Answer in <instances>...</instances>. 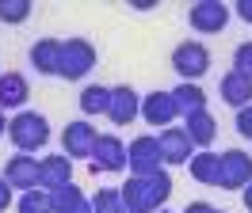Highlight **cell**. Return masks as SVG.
Returning a JSON list of instances; mask_svg holds the SVG:
<instances>
[{
    "instance_id": "cell-1",
    "label": "cell",
    "mask_w": 252,
    "mask_h": 213,
    "mask_svg": "<svg viewBox=\"0 0 252 213\" xmlns=\"http://www.w3.org/2000/svg\"><path fill=\"white\" fill-rule=\"evenodd\" d=\"M126 213H157L172 198V175L160 167L157 175H130L126 186H119Z\"/></svg>"
},
{
    "instance_id": "cell-2",
    "label": "cell",
    "mask_w": 252,
    "mask_h": 213,
    "mask_svg": "<svg viewBox=\"0 0 252 213\" xmlns=\"http://www.w3.org/2000/svg\"><path fill=\"white\" fill-rule=\"evenodd\" d=\"M8 137H12L16 152H38V149H46V141H50L46 114H38V110H19L16 118L8 122Z\"/></svg>"
},
{
    "instance_id": "cell-3",
    "label": "cell",
    "mask_w": 252,
    "mask_h": 213,
    "mask_svg": "<svg viewBox=\"0 0 252 213\" xmlns=\"http://www.w3.org/2000/svg\"><path fill=\"white\" fill-rule=\"evenodd\" d=\"M95 69V46L88 38H65L62 42V61H58V76L65 80H84Z\"/></svg>"
},
{
    "instance_id": "cell-4",
    "label": "cell",
    "mask_w": 252,
    "mask_h": 213,
    "mask_svg": "<svg viewBox=\"0 0 252 213\" xmlns=\"http://www.w3.org/2000/svg\"><path fill=\"white\" fill-rule=\"evenodd\" d=\"M164 156H160V141L153 133H142L126 145V167L130 175H157Z\"/></svg>"
},
{
    "instance_id": "cell-5",
    "label": "cell",
    "mask_w": 252,
    "mask_h": 213,
    "mask_svg": "<svg viewBox=\"0 0 252 213\" xmlns=\"http://www.w3.org/2000/svg\"><path fill=\"white\" fill-rule=\"evenodd\" d=\"M252 183V156L241 149H229L218 156V183L221 190H245Z\"/></svg>"
},
{
    "instance_id": "cell-6",
    "label": "cell",
    "mask_w": 252,
    "mask_h": 213,
    "mask_svg": "<svg viewBox=\"0 0 252 213\" xmlns=\"http://www.w3.org/2000/svg\"><path fill=\"white\" fill-rule=\"evenodd\" d=\"M172 69L180 73V80L195 84V80H199V76L210 69V50H206L203 42H195V38L180 42V46L172 50Z\"/></svg>"
},
{
    "instance_id": "cell-7",
    "label": "cell",
    "mask_w": 252,
    "mask_h": 213,
    "mask_svg": "<svg viewBox=\"0 0 252 213\" xmlns=\"http://www.w3.org/2000/svg\"><path fill=\"white\" fill-rule=\"evenodd\" d=\"M142 118L149 126H160V130L176 126V118H180L176 95L172 91H149V95H142Z\"/></svg>"
},
{
    "instance_id": "cell-8",
    "label": "cell",
    "mask_w": 252,
    "mask_h": 213,
    "mask_svg": "<svg viewBox=\"0 0 252 213\" xmlns=\"http://www.w3.org/2000/svg\"><path fill=\"white\" fill-rule=\"evenodd\" d=\"M88 164H92V171H123L126 167V145L115 133H99Z\"/></svg>"
},
{
    "instance_id": "cell-9",
    "label": "cell",
    "mask_w": 252,
    "mask_h": 213,
    "mask_svg": "<svg viewBox=\"0 0 252 213\" xmlns=\"http://www.w3.org/2000/svg\"><path fill=\"white\" fill-rule=\"evenodd\" d=\"M188 23L199 30V34H218V30L229 23V8L218 4V0H199V4H191Z\"/></svg>"
},
{
    "instance_id": "cell-10",
    "label": "cell",
    "mask_w": 252,
    "mask_h": 213,
    "mask_svg": "<svg viewBox=\"0 0 252 213\" xmlns=\"http://www.w3.org/2000/svg\"><path fill=\"white\" fill-rule=\"evenodd\" d=\"M95 126L92 122H84V118H77V122H69L65 126V133H62V152L73 160V156H88L92 160V149H95Z\"/></svg>"
},
{
    "instance_id": "cell-11",
    "label": "cell",
    "mask_w": 252,
    "mask_h": 213,
    "mask_svg": "<svg viewBox=\"0 0 252 213\" xmlns=\"http://www.w3.org/2000/svg\"><path fill=\"white\" fill-rule=\"evenodd\" d=\"M142 114V95L130 88V84H119L111 88V103H107V118L115 126H130V122Z\"/></svg>"
},
{
    "instance_id": "cell-12",
    "label": "cell",
    "mask_w": 252,
    "mask_h": 213,
    "mask_svg": "<svg viewBox=\"0 0 252 213\" xmlns=\"http://www.w3.org/2000/svg\"><path fill=\"white\" fill-rule=\"evenodd\" d=\"M157 141H160V156H164V164H188L191 156H195V145H191V137H188L184 126H168V130H160Z\"/></svg>"
},
{
    "instance_id": "cell-13",
    "label": "cell",
    "mask_w": 252,
    "mask_h": 213,
    "mask_svg": "<svg viewBox=\"0 0 252 213\" xmlns=\"http://www.w3.org/2000/svg\"><path fill=\"white\" fill-rule=\"evenodd\" d=\"M4 179L12 183L16 190H34V186H38V160H34L31 152H16V156H8V164H4Z\"/></svg>"
},
{
    "instance_id": "cell-14",
    "label": "cell",
    "mask_w": 252,
    "mask_h": 213,
    "mask_svg": "<svg viewBox=\"0 0 252 213\" xmlns=\"http://www.w3.org/2000/svg\"><path fill=\"white\" fill-rule=\"evenodd\" d=\"M65 183H73V160L69 156H42L38 160V186L42 190H58Z\"/></svg>"
},
{
    "instance_id": "cell-15",
    "label": "cell",
    "mask_w": 252,
    "mask_h": 213,
    "mask_svg": "<svg viewBox=\"0 0 252 213\" xmlns=\"http://www.w3.org/2000/svg\"><path fill=\"white\" fill-rule=\"evenodd\" d=\"M58 61H62V38H38L31 46V65L42 76H58Z\"/></svg>"
},
{
    "instance_id": "cell-16",
    "label": "cell",
    "mask_w": 252,
    "mask_h": 213,
    "mask_svg": "<svg viewBox=\"0 0 252 213\" xmlns=\"http://www.w3.org/2000/svg\"><path fill=\"white\" fill-rule=\"evenodd\" d=\"M218 95H221L229 106H237V110H241V106H249V103H252V80L229 69V73L221 76V84H218Z\"/></svg>"
},
{
    "instance_id": "cell-17",
    "label": "cell",
    "mask_w": 252,
    "mask_h": 213,
    "mask_svg": "<svg viewBox=\"0 0 252 213\" xmlns=\"http://www.w3.org/2000/svg\"><path fill=\"white\" fill-rule=\"evenodd\" d=\"M27 76L23 73H0V110H12V106H23L27 103Z\"/></svg>"
},
{
    "instance_id": "cell-18",
    "label": "cell",
    "mask_w": 252,
    "mask_h": 213,
    "mask_svg": "<svg viewBox=\"0 0 252 213\" xmlns=\"http://www.w3.org/2000/svg\"><path fill=\"white\" fill-rule=\"evenodd\" d=\"M50 194H54V213H92V198L80 186H73V183H65V186L50 190Z\"/></svg>"
},
{
    "instance_id": "cell-19",
    "label": "cell",
    "mask_w": 252,
    "mask_h": 213,
    "mask_svg": "<svg viewBox=\"0 0 252 213\" xmlns=\"http://www.w3.org/2000/svg\"><path fill=\"white\" fill-rule=\"evenodd\" d=\"M184 130H188L191 145H199V149H206L214 137H218V122L210 118L206 110H195V114H184Z\"/></svg>"
},
{
    "instance_id": "cell-20",
    "label": "cell",
    "mask_w": 252,
    "mask_h": 213,
    "mask_svg": "<svg viewBox=\"0 0 252 213\" xmlns=\"http://www.w3.org/2000/svg\"><path fill=\"white\" fill-rule=\"evenodd\" d=\"M176 95V106H180V118L184 114H195V110H206V91L199 84H188V80H180V88H172Z\"/></svg>"
},
{
    "instance_id": "cell-21",
    "label": "cell",
    "mask_w": 252,
    "mask_h": 213,
    "mask_svg": "<svg viewBox=\"0 0 252 213\" xmlns=\"http://www.w3.org/2000/svg\"><path fill=\"white\" fill-rule=\"evenodd\" d=\"M188 167H191V175H195L199 183H206V186L218 183V152H210V149L195 152V156L188 160Z\"/></svg>"
},
{
    "instance_id": "cell-22",
    "label": "cell",
    "mask_w": 252,
    "mask_h": 213,
    "mask_svg": "<svg viewBox=\"0 0 252 213\" xmlns=\"http://www.w3.org/2000/svg\"><path fill=\"white\" fill-rule=\"evenodd\" d=\"M16 213H54V194L34 186V190H23L16 202Z\"/></svg>"
},
{
    "instance_id": "cell-23",
    "label": "cell",
    "mask_w": 252,
    "mask_h": 213,
    "mask_svg": "<svg viewBox=\"0 0 252 213\" xmlns=\"http://www.w3.org/2000/svg\"><path fill=\"white\" fill-rule=\"evenodd\" d=\"M107 103H111V88H103V84H88L80 91V110L84 114H107Z\"/></svg>"
},
{
    "instance_id": "cell-24",
    "label": "cell",
    "mask_w": 252,
    "mask_h": 213,
    "mask_svg": "<svg viewBox=\"0 0 252 213\" xmlns=\"http://www.w3.org/2000/svg\"><path fill=\"white\" fill-rule=\"evenodd\" d=\"M92 213H126V206H123V194L119 190H95V198H92Z\"/></svg>"
},
{
    "instance_id": "cell-25",
    "label": "cell",
    "mask_w": 252,
    "mask_h": 213,
    "mask_svg": "<svg viewBox=\"0 0 252 213\" xmlns=\"http://www.w3.org/2000/svg\"><path fill=\"white\" fill-rule=\"evenodd\" d=\"M31 15V0H0V23H23Z\"/></svg>"
},
{
    "instance_id": "cell-26",
    "label": "cell",
    "mask_w": 252,
    "mask_h": 213,
    "mask_svg": "<svg viewBox=\"0 0 252 213\" xmlns=\"http://www.w3.org/2000/svg\"><path fill=\"white\" fill-rule=\"evenodd\" d=\"M233 73H241V76L252 80V42H241L233 50Z\"/></svg>"
},
{
    "instance_id": "cell-27",
    "label": "cell",
    "mask_w": 252,
    "mask_h": 213,
    "mask_svg": "<svg viewBox=\"0 0 252 213\" xmlns=\"http://www.w3.org/2000/svg\"><path fill=\"white\" fill-rule=\"evenodd\" d=\"M237 133H241V137H249V141H252V103L237 110Z\"/></svg>"
},
{
    "instance_id": "cell-28",
    "label": "cell",
    "mask_w": 252,
    "mask_h": 213,
    "mask_svg": "<svg viewBox=\"0 0 252 213\" xmlns=\"http://www.w3.org/2000/svg\"><path fill=\"white\" fill-rule=\"evenodd\" d=\"M12 190H16V186H12V183H8L4 175H0V213H4L8 206H12Z\"/></svg>"
},
{
    "instance_id": "cell-29",
    "label": "cell",
    "mask_w": 252,
    "mask_h": 213,
    "mask_svg": "<svg viewBox=\"0 0 252 213\" xmlns=\"http://www.w3.org/2000/svg\"><path fill=\"white\" fill-rule=\"evenodd\" d=\"M237 15H241L245 23H252V0H237Z\"/></svg>"
},
{
    "instance_id": "cell-30",
    "label": "cell",
    "mask_w": 252,
    "mask_h": 213,
    "mask_svg": "<svg viewBox=\"0 0 252 213\" xmlns=\"http://www.w3.org/2000/svg\"><path fill=\"white\" fill-rule=\"evenodd\" d=\"M184 213H214V206H210V202H191Z\"/></svg>"
},
{
    "instance_id": "cell-31",
    "label": "cell",
    "mask_w": 252,
    "mask_h": 213,
    "mask_svg": "<svg viewBox=\"0 0 252 213\" xmlns=\"http://www.w3.org/2000/svg\"><path fill=\"white\" fill-rule=\"evenodd\" d=\"M241 198H245V210L252 213V183H249V186H245V190H241Z\"/></svg>"
},
{
    "instance_id": "cell-32",
    "label": "cell",
    "mask_w": 252,
    "mask_h": 213,
    "mask_svg": "<svg viewBox=\"0 0 252 213\" xmlns=\"http://www.w3.org/2000/svg\"><path fill=\"white\" fill-rule=\"evenodd\" d=\"M4 130H8V118H4V110H0V137H4Z\"/></svg>"
},
{
    "instance_id": "cell-33",
    "label": "cell",
    "mask_w": 252,
    "mask_h": 213,
    "mask_svg": "<svg viewBox=\"0 0 252 213\" xmlns=\"http://www.w3.org/2000/svg\"><path fill=\"white\" fill-rule=\"evenodd\" d=\"M157 213H172V210H157Z\"/></svg>"
},
{
    "instance_id": "cell-34",
    "label": "cell",
    "mask_w": 252,
    "mask_h": 213,
    "mask_svg": "<svg viewBox=\"0 0 252 213\" xmlns=\"http://www.w3.org/2000/svg\"><path fill=\"white\" fill-rule=\"evenodd\" d=\"M214 213H225V210H214Z\"/></svg>"
}]
</instances>
